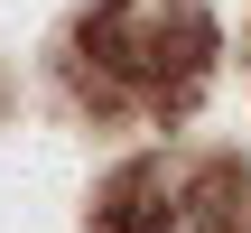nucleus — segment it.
I'll list each match as a JSON object with an SVG mask.
<instances>
[{"instance_id":"1","label":"nucleus","mask_w":251,"mask_h":233,"mask_svg":"<svg viewBox=\"0 0 251 233\" xmlns=\"http://www.w3.org/2000/svg\"><path fill=\"white\" fill-rule=\"evenodd\" d=\"M214 56V28L196 0H102L84 19V65L112 93H186Z\"/></svg>"},{"instance_id":"2","label":"nucleus","mask_w":251,"mask_h":233,"mask_svg":"<svg viewBox=\"0 0 251 233\" xmlns=\"http://www.w3.org/2000/svg\"><path fill=\"white\" fill-rule=\"evenodd\" d=\"M102 233H242V187L233 168H205V159H149L112 187Z\"/></svg>"}]
</instances>
